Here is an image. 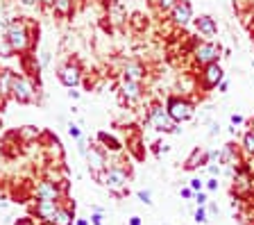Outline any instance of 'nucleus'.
<instances>
[{"label": "nucleus", "instance_id": "obj_1", "mask_svg": "<svg viewBox=\"0 0 254 225\" xmlns=\"http://www.w3.org/2000/svg\"><path fill=\"white\" fill-rule=\"evenodd\" d=\"M2 37L7 39V43H9V48L14 55L32 53L39 41V27L30 25L25 18L18 16V18L7 21L5 30H2Z\"/></svg>", "mask_w": 254, "mask_h": 225}, {"label": "nucleus", "instance_id": "obj_2", "mask_svg": "<svg viewBox=\"0 0 254 225\" xmlns=\"http://www.w3.org/2000/svg\"><path fill=\"white\" fill-rule=\"evenodd\" d=\"M95 180L105 189H109V193L118 196V198L129 191V189H127L129 187V171H125L123 166H107Z\"/></svg>", "mask_w": 254, "mask_h": 225}, {"label": "nucleus", "instance_id": "obj_3", "mask_svg": "<svg viewBox=\"0 0 254 225\" xmlns=\"http://www.w3.org/2000/svg\"><path fill=\"white\" fill-rule=\"evenodd\" d=\"M164 107L177 125L186 123V121H190V118L195 116V102L186 96H168Z\"/></svg>", "mask_w": 254, "mask_h": 225}, {"label": "nucleus", "instance_id": "obj_4", "mask_svg": "<svg viewBox=\"0 0 254 225\" xmlns=\"http://www.w3.org/2000/svg\"><path fill=\"white\" fill-rule=\"evenodd\" d=\"M145 123H148L150 128H154L157 132H164V134H180L182 132V128H177V123L170 118V114L166 112V107L164 105H159V102L148 109V114H145Z\"/></svg>", "mask_w": 254, "mask_h": 225}, {"label": "nucleus", "instance_id": "obj_5", "mask_svg": "<svg viewBox=\"0 0 254 225\" xmlns=\"http://www.w3.org/2000/svg\"><path fill=\"white\" fill-rule=\"evenodd\" d=\"M190 57H193V64L202 69V66H206V64L220 62L222 46L216 41H197V46L193 48V53H190Z\"/></svg>", "mask_w": 254, "mask_h": 225}, {"label": "nucleus", "instance_id": "obj_6", "mask_svg": "<svg viewBox=\"0 0 254 225\" xmlns=\"http://www.w3.org/2000/svg\"><path fill=\"white\" fill-rule=\"evenodd\" d=\"M11 100H16L18 105H32L37 102V91L32 80H27L25 75H14L11 82Z\"/></svg>", "mask_w": 254, "mask_h": 225}, {"label": "nucleus", "instance_id": "obj_7", "mask_svg": "<svg viewBox=\"0 0 254 225\" xmlns=\"http://www.w3.org/2000/svg\"><path fill=\"white\" fill-rule=\"evenodd\" d=\"M222 80H225V71H222L220 62L202 66L200 73H197V84H200L202 91H213Z\"/></svg>", "mask_w": 254, "mask_h": 225}, {"label": "nucleus", "instance_id": "obj_8", "mask_svg": "<svg viewBox=\"0 0 254 225\" xmlns=\"http://www.w3.org/2000/svg\"><path fill=\"white\" fill-rule=\"evenodd\" d=\"M57 77H59V82H62L64 86H68V89H77L79 82H82V77H84V73H82L79 62H73V59H70L68 64H64L62 69H59Z\"/></svg>", "mask_w": 254, "mask_h": 225}, {"label": "nucleus", "instance_id": "obj_9", "mask_svg": "<svg viewBox=\"0 0 254 225\" xmlns=\"http://www.w3.org/2000/svg\"><path fill=\"white\" fill-rule=\"evenodd\" d=\"M168 18L177 30H184V27H189L193 23V5H190L189 0H180L175 5V9L168 14Z\"/></svg>", "mask_w": 254, "mask_h": 225}, {"label": "nucleus", "instance_id": "obj_10", "mask_svg": "<svg viewBox=\"0 0 254 225\" xmlns=\"http://www.w3.org/2000/svg\"><path fill=\"white\" fill-rule=\"evenodd\" d=\"M118 96H121L123 105H134L143 98V84L141 82H132L121 77V84H118Z\"/></svg>", "mask_w": 254, "mask_h": 225}, {"label": "nucleus", "instance_id": "obj_11", "mask_svg": "<svg viewBox=\"0 0 254 225\" xmlns=\"http://www.w3.org/2000/svg\"><path fill=\"white\" fill-rule=\"evenodd\" d=\"M84 159H86V166H89V171H91V175H93V177H98L107 166H109V164H107L105 150L98 148V146H89Z\"/></svg>", "mask_w": 254, "mask_h": 225}, {"label": "nucleus", "instance_id": "obj_12", "mask_svg": "<svg viewBox=\"0 0 254 225\" xmlns=\"http://www.w3.org/2000/svg\"><path fill=\"white\" fill-rule=\"evenodd\" d=\"M193 25H195V32L200 34L204 41H213L218 37V23L213 16L209 14H200V16H193Z\"/></svg>", "mask_w": 254, "mask_h": 225}, {"label": "nucleus", "instance_id": "obj_13", "mask_svg": "<svg viewBox=\"0 0 254 225\" xmlns=\"http://www.w3.org/2000/svg\"><path fill=\"white\" fill-rule=\"evenodd\" d=\"M32 198L34 200H62V191H59L57 182L53 180H41L39 184L32 187Z\"/></svg>", "mask_w": 254, "mask_h": 225}, {"label": "nucleus", "instance_id": "obj_14", "mask_svg": "<svg viewBox=\"0 0 254 225\" xmlns=\"http://www.w3.org/2000/svg\"><path fill=\"white\" fill-rule=\"evenodd\" d=\"M59 205H62V200H34L32 214L37 216L39 221H53V216L59 209Z\"/></svg>", "mask_w": 254, "mask_h": 225}, {"label": "nucleus", "instance_id": "obj_15", "mask_svg": "<svg viewBox=\"0 0 254 225\" xmlns=\"http://www.w3.org/2000/svg\"><path fill=\"white\" fill-rule=\"evenodd\" d=\"M121 77H125V80H132V82H141L148 77V71H145V66L141 64V62H136V59H129V62H125L123 64V73Z\"/></svg>", "mask_w": 254, "mask_h": 225}, {"label": "nucleus", "instance_id": "obj_16", "mask_svg": "<svg viewBox=\"0 0 254 225\" xmlns=\"http://www.w3.org/2000/svg\"><path fill=\"white\" fill-rule=\"evenodd\" d=\"M211 164V152H206L204 148H193V152L189 155V159L184 161V171H197V168Z\"/></svg>", "mask_w": 254, "mask_h": 225}, {"label": "nucleus", "instance_id": "obj_17", "mask_svg": "<svg viewBox=\"0 0 254 225\" xmlns=\"http://www.w3.org/2000/svg\"><path fill=\"white\" fill-rule=\"evenodd\" d=\"M73 223H75V203L68 200V203L64 205V200H62L59 209L53 216V225H73Z\"/></svg>", "mask_w": 254, "mask_h": 225}, {"label": "nucleus", "instance_id": "obj_18", "mask_svg": "<svg viewBox=\"0 0 254 225\" xmlns=\"http://www.w3.org/2000/svg\"><path fill=\"white\" fill-rule=\"evenodd\" d=\"M141 146H143L141 132H132L129 137H127V152H132V157L136 161H141L143 157H145V150H143Z\"/></svg>", "mask_w": 254, "mask_h": 225}, {"label": "nucleus", "instance_id": "obj_19", "mask_svg": "<svg viewBox=\"0 0 254 225\" xmlns=\"http://www.w3.org/2000/svg\"><path fill=\"white\" fill-rule=\"evenodd\" d=\"M107 16L111 18L114 25H121V23L127 18V11H125V7H123V2H118V0H109V2H107Z\"/></svg>", "mask_w": 254, "mask_h": 225}, {"label": "nucleus", "instance_id": "obj_20", "mask_svg": "<svg viewBox=\"0 0 254 225\" xmlns=\"http://www.w3.org/2000/svg\"><path fill=\"white\" fill-rule=\"evenodd\" d=\"M53 14L59 18H70L75 14V0H55Z\"/></svg>", "mask_w": 254, "mask_h": 225}, {"label": "nucleus", "instance_id": "obj_21", "mask_svg": "<svg viewBox=\"0 0 254 225\" xmlns=\"http://www.w3.org/2000/svg\"><path fill=\"white\" fill-rule=\"evenodd\" d=\"M14 71L0 69V98H11V82H14Z\"/></svg>", "mask_w": 254, "mask_h": 225}, {"label": "nucleus", "instance_id": "obj_22", "mask_svg": "<svg viewBox=\"0 0 254 225\" xmlns=\"http://www.w3.org/2000/svg\"><path fill=\"white\" fill-rule=\"evenodd\" d=\"M98 141H100L102 148L109 150V152H121V150H123V144H121V141H118L114 134L105 132V130H102V132H98Z\"/></svg>", "mask_w": 254, "mask_h": 225}, {"label": "nucleus", "instance_id": "obj_23", "mask_svg": "<svg viewBox=\"0 0 254 225\" xmlns=\"http://www.w3.org/2000/svg\"><path fill=\"white\" fill-rule=\"evenodd\" d=\"M39 134H41V130L34 128V125H25V128H18V139L23 141V144H37L39 139Z\"/></svg>", "mask_w": 254, "mask_h": 225}, {"label": "nucleus", "instance_id": "obj_24", "mask_svg": "<svg viewBox=\"0 0 254 225\" xmlns=\"http://www.w3.org/2000/svg\"><path fill=\"white\" fill-rule=\"evenodd\" d=\"M177 2H180V0H150V5H152L159 14H170Z\"/></svg>", "mask_w": 254, "mask_h": 225}, {"label": "nucleus", "instance_id": "obj_25", "mask_svg": "<svg viewBox=\"0 0 254 225\" xmlns=\"http://www.w3.org/2000/svg\"><path fill=\"white\" fill-rule=\"evenodd\" d=\"M241 150H243L245 155L254 157V130H248L243 134V139H241Z\"/></svg>", "mask_w": 254, "mask_h": 225}, {"label": "nucleus", "instance_id": "obj_26", "mask_svg": "<svg viewBox=\"0 0 254 225\" xmlns=\"http://www.w3.org/2000/svg\"><path fill=\"white\" fill-rule=\"evenodd\" d=\"M206 216H209V212H206V207H197L195 209V214H193V221H195V223H206Z\"/></svg>", "mask_w": 254, "mask_h": 225}, {"label": "nucleus", "instance_id": "obj_27", "mask_svg": "<svg viewBox=\"0 0 254 225\" xmlns=\"http://www.w3.org/2000/svg\"><path fill=\"white\" fill-rule=\"evenodd\" d=\"M129 23H132L136 30H145V25H148V21L143 23V14H132V18H129Z\"/></svg>", "mask_w": 254, "mask_h": 225}, {"label": "nucleus", "instance_id": "obj_28", "mask_svg": "<svg viewBox=\"0 0 254 225\" xmlns=\"http://www.w3.org/2000/svg\"><path fill=\"white\" fill-rule=\"evenodd\" d=\"M204 189H206L209 193L218 191V189H220V182H218V177H209V180L204 182Z\"/></svg>", "mask_w": 254, "mask_h": 225}, {"label": "nucleus", "instance_id": "obj_29", "mask_svg": "<svg viewBox=\"0 0 254 225\" xmlns=\"http://www.w3.org/2000/svg\"><path fill=\"white\" fill-rule=\"evenodd\" d=\"M193 200H195L197 207H206V203H209V196H206L204 191H197L195 196H193Z\"/></svg>", "mask_w": 254, "mask_h": 225}, {"label": "nucleus", "instance_id": "obj_30", "mask_svg": "<svg viewBox=\"0 0 254 225\" xmlns=\"http://www.w3.org/2000/svg\"><path fill=\"white\" fill-rule=\"evenodd\" d=\"M136 196H138V200H141L143 205H152V193H150L148 189H141Z\"/></svg>", "mask_w": 254, "mask_h": 225}, {"label": "nucleus", "instance_id": "obj_31", "mask_svg": "<svg viewBox=\"0 0 254 225\" xmlns=\"http://www.w3.org/2000/svg\"><path fill=\"white\" fill-rule=\"evenodd\" d=\"M189 187L197 193V191H202V189H204V180H202V177H193V180L189 182Z\"/></svg>", "mask_w": 254, "mask_h": 225}, {"label": "nucleus", "instance_id": "obj_32", "mask_svg": "<svg viewBox=\"0 0 254 225\" xmlns=\"http://www.w3.org/2000/svg\"><path fill=\"white\" fill-rule=\"evenodd\" d=\"M39 221L34 219V216H23V219H16L14 225H37Z\"/></svg>", "mask_w": 254, "mask_h": 225}, {"label": "nucleus", "instance_id": "obj_33", "mask_svg": "<svg viewBox=\"0 0 254 225\" xmlns=\"http://www.w3.org/2000/svg\"><path fill=\"white\" fill-rule=\"evenodd\" d=\"M68 134H70V137H73L75 141H77L79 137H82V130H79V128H77V125H75V123H68Z\"/></svg>", "mask_w": 254, "mask_h": 225}, {"label": "nucleus", "instance_id": "obj_34", "mask_svg": "<svg viewBox=\"0 0 254 225\" xmlns=\"http://www.w3.org/2000/svg\"><path fill=\"white\" fill-rule=\"evenodd\" d=\"M180 196H182L184 200H190L193 196H195V191H193L190 187H182V189H180Z\"/></svg>", "mask_w": 254, "mask_h": 225}, {"label": "nucleus", "instance_id": "obj_35", "mask_svg": "<svg viewBox=\"0 0 254 225\" xmlns=\"http://www.w3.org/2000/svg\"><path fill=\"white\" fill-rule=\"evenodd\" d=\"M77 150H79V155H82V157L86 155V150H89V144L84 141V137H79V139H77Z\"/></svg>", "mask_w": 254, "mask_h": 225}, {"label": "nucleus", "instance_id": "obj_36", "mask_svg": "<svg viewBox=\"0 0 254 225\" xmlns=\"http://www.w3.org/2000/svg\"><path fill=\"white\" fill-rule=\"evenodd\" d=\"M206 168H209V173H211V177H220V164H218V166H216V164H213V161H211V164H206Z\"/></svg>", "mask_w": 254, "mask_h": 225}, {"label": "nucleus", "instance_id": "obj_37", "mask_svg": "<svg viewBox=\"0 0 254 225\" xmlns=\"http://www.w3.org/2000/svg\"><path fill=\"white\" fill-rule=\"evenodd\" d=\"M229 121H232L234 128H236V125H243V123H245V118L241 116V114H232V116H229Z\"/></svg>", "mask_w": 254, "mask_h": 225}, {"label": "nucleus", "instance_id": "obj_38", "mask_svg": "<svg viewBox=\"0 0 254 225\" xmlns=\"http://www.w3.org/2000/svg\"><path fill=\"white\" fill-rule=\"evenodd\" d=\"M102 219H105L102 212H93V214H91V223L93 225H102Z\"/></svg>", "mask_w": 254, "mask_h": 225}, {"label": "nucleus", "instance_id": "obj_39", "mask_svg": "<svg viewBox=\"0 0 254 225\" xmlns=\"http://www.w3.org/2000/svg\"><path fill=\"white\" fill-rule=\"evenodd\" d=\"M48 62H50V53H41V55H39V64H41V69H43V66H48Z\"/></svg>", "mask_w": 254, "mask_h": 225}, {"label": "nucleus", "instance_id": "obj_40", "mask_svg": "<svg viewBox=\"0 0 254 225\" xmlns=\"http://www.w3.org/2000/svg\"><path fill=\"white\" fill-rule=\"evenodd\" d=\"M16 2L23 7H37L39 5V0H16Z\"/></svg>", "mask_w": 254, "mask_h": 225}, {"label": "nucleus", "instance_id": "obj_41", "mask_svg": "<svg viewBox=\"0 0 254 225\" xmlns=\"http://www.w3.org/2000/svg\"><path fill=\"white\" fill-rule=\"evenodd\" d=\"M216 89H218V91H220V93H227V89H229V82H227V77H225V80H222L220 84L216 86Z\"/></svg>", "mask_w": 254, "mask_h": 225}, {"label": "nucleus", "instance_id": "obj_42", "mask_svg": "<svg viewBox=\"0 0 254 225\" xmlns=\"http://www.w3.org/2000/svg\"><path fill=\"white\" fill-rule=\"evenodd\" d=\"M53 2L55 0H39V5H41L43 9H48V11H53Z\"/></svg>", "mask_w": 254, "mask_h": 225}, {"label": "nucleus", "instance_id": "obj_43", "mask_svg": "<svg viewBox=\"0 0 254 225\" xmlns=\"http://www.w3.org/2000/svg\"><path fill=\"white\" fill-rule=\"evenodd\" d=\"M209 128H211V130H209V137H216V134H220V125H218V123H211Z\"/></svg>", "mask_w": 254, "mask_h": 225}, {"label": "nucleus", "instance_id": "obj_44", "mask_svg": "<svg viewBox=\"0 0 254 225\" xmlns=\"http://www.w3.org/2000/svg\"><path fill=\"white\" fill-rule=\"evenodd\" d=\"M206 212H209V214H218V205H216V203H209Z\"/></svg>", "mask_w": 254, "mask_h": 225}, {"label": "nucleus", "instance_id": "obj_45", "mask_svg": "<svg viewBox=\"0 0 254 225\" xmlns=\"http://www.w3.org/2000/svg\"><path fill=\"white\" fill-rule=\"evenodd\" d=\"M68 98H70V100H77V98H79V91H77V89H70V91H68Z\"/></svg>", "mask_w": 254, "mask_h": 225}, {"label": "nucleus", "instance_id": "obj_46", "mask_svg": "<svg viewBox=\"0 0 254 225\" xmlns=\"http://www.w3.org/2000/svg\"><path fill=\"white\" fill-rule=\"evenodd\" d=\"M129 225H141V216H132V219H129Z\"/></svg>", "mask_w": 254, "mask_h": 225}, {"label": "nucleus", "instance_id": "obj_47", "mask_svg": "<svg viewBox=\"0 0 254 225\" xmlns=\"http://www.w3.org/2000/svg\"><path fill=\"white\" fill-rule=\"evenodd\" d=\"M75 225H89V221H84V219H79V221H75Z\"/></svg>", "mask_w": 254, "mask_h": 225}, {"label": "nucleus", "instance_id": "obj_48", "mask_svg": "<svg viewBox=\"0 0 254 225\" xmlns=\"http://www.w3.org/2000/svg\"><path fill=\"white\" fill-rule=\"evenodd\" d=\"M37 225H53V221H39Z\"/></svg>", "mask_w": 254, "mask_h": 225}, {"label": "nucleus", "instance_id": "obj_49", "mask_svg": "<svg viewBox=\"0 0 254 225\" xmlns=\"http://www.w3.org/2000/svg\"><path fill=\"white\" fill-rule=\"evenodd\" d=\"M0 134H2V121H0Z\"/></svg>", "mask_w": 254, "mask_h": 225}]
</instances>
